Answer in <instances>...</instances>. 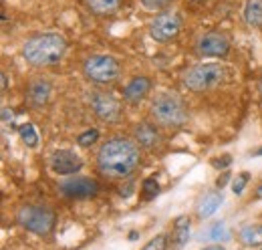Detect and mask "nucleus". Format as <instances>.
I'll list each match as a JSON object with an SVG mask.
<instances>
[{
  "label": "nucleus",
  "instance_id": "20e7f679",
  "mask_svg": "<svg viewBox=\"0 0 262 250\" xmlns=\"http://www.w3.org/2000/svg\"><path fill=\"white\" fill-rule=\"evenodd\" d=\"M228 81V71L220 62H198L184 73V85L188 91L204 93Z\"/></svg>",
  "mask_w": 262,
  "mask_h": 250
},
{
  "label": "nucleus",
  "instance_id": "423d86ee",
  "mask_svg": "<svg viewBox=\"0 0 262 250\" xmlns=\"http://www.w3.org/2000/svg\"><path fill=\"white\" fill-rule=\"evenodd\" d=\"M16 220H18V224H20L25 230L33 232L36 236H47V234H51L53 228H55L57 214H55L51 208H47V206L27 204V206H23V208L18 210Z\"/></svg>",
  "mask_w": 262,
  "mask_h": 250
},
{
  "label": "nucleus",
  "instance_id": "6ab92c4d",
  "mask_svg": "<svg viewBox=\"0 0 262 250\" xmlns=\"http://www.w3.org/2000/svg\"><path fill=\"white\" fill-rule=\"evenodd\" d=\"M123 0H85V6L95 16H111L121 8Z\"/></svg>",
  "mask_w": 262,
  "mask_h": 250
},
{
  "label": "nucleus",
  "instance_id": "dca6fc26",
  "mask_svg": "<svg viewBox=\"0 0 262 250\" xmlns=\"http://www.w3.org/2000/svg\"><path fill=\"white\" fill-rule=\"evenodd\" d=\"M222 202H224V194H222V190H220V192L214 190V192L204 194V198L198 202V216H200L202 220L214 216L216 210L222 206Z\"/></svg>",
  "mask_w": 262,
  "mask_h": 250
},
{
  "label": "nucleus",
  "instance_id": "a211bd4d",
  "mask_svg": "<svg viewBox=\"0 0 262 250\" xmlns=\"http://www.w3.org/2000/svg\"><path fill=\"white\" fill-rule=\"evenodd\" d=\"M242 18L248 27L262 31V0H246L242 8Z\"/></svg>",
  "mask_w": 262,
  "mask_h": 250
},
{
  "label": "nucleus",
  "instance_id": "4468645a",
  "mask_svg": "<svg viewBox=\"0 0 262 250\" xmlns=\"http://www.w3.org/2000/svg\"><path fill=\"white\" fill-rule=\"evenodd\" d=\"M51 93H53L51 83H49L47 79H42V77H36V79H33V81L29 83V89H27V101H29L33 107L38 109V107H42V105H47V103H49Z\"/></svg>",
  "mask_w": 262,
  "mask_h": 250
},
{
  "label": "nucleus",
  "instance_id": "f03ea898",
  "mask_svg": "<svg viewBox=\"0 0 262 250\" xmlns=\"http://www.w3.org/2000/svg\"><path fill=\"white\" fill-rule=\"evenodd\" d=\"M69 43L61 32H36L33 36H29L23 43V59L27 61V65L42 69V67H53L59 61H63V57L67 55Z\"/></svg>",
  "mask_w": 262,
  "mask_h": 250
},
{
  "label": "nucleus",
  "instance_id": "f8f14e48",
  "mask_svg": "<svg viewBox=\"0 0 262 250\" xmlns=\"http://www.w3.org/2000/svg\"><path fill=\"white\" fill-rule=\"evenodd\" d=\"M133 139L141 150L147 152H156L162 145V133L158 129V123H149V121L137 123L133 127Z\"/></svg>",
  "mask_w": 262,
  "mask_h": 250
},
{
  "label": "nucleus",
  "instance_id": "473e14b6",
  "mask_svg": "<svg viewBox=\"0 0 262 250\" xmlns=\"http://www.w3.org/2000/svg\"><path fill=\"white\" fill-rule=\"evenodd\" d=\"M258 89H260V97H262V75H260V81H258Z\"/></svg>",
  "mask_w": 262,
  "mask_h": 250
},
{
  "label": "nucleus",
  "instance_id": "6e6552de",
  "mask_svg": "<svg viewBox=\"0 0 262 250\" xmlns=\"http://www.w3.org/2000/svg\"><path fill=\"white\" fill-rule=\"evenodd\" d=\"M196 55L202 59H226L232 49V40L226 32L222 31H208L198 36Z\"/></svg>",
  "mask_w": 262,
  "mask_h": 250
},
{
  "label": "nucleus",
  "instance_id": "ddd939ff",
  "mask_svg": "<svg viewBox=\"0 0 262 250\" xmlns=\"http://www.w3.org/2000/svg\"><path fill=\"white\" fill-rule=\"evenodd\" d=\"M151 91V79L149 77H133L123 87V101L129 105H139Z\"/></svg>",
  "mask_w": 262,
  "mask_h": 250
},
{
  "label": "nucleus",
  "instance_id": "7ed1b4c3",
  "mask_svg": "<svg viewBox=\"0 0 262 250\" xmlns=\"http://www.w3.org/2000/svg\"><path fill=\"white\" fill-rule=\"evenodd\" d=\"M149 115L158 125L176 129V127L186 125L188 117H190V111H188V105L178 95L160 93L151 103Z\"/></svg>",
  "mask_w": 262,
  "mask_h": 250
},
{
  "label": "nucleus",
  "instance_id": "c85d7f7f",
  "mask_svg": "<svg viewBox=\"0 0 262 250\" xmlns=\"http://www.w3.org/2000/svg\"><path fill=\"white\" fill-rule=\"evenodd\" d=\"M8 89V77H6V73H2V91H6Z\"/></svg>",
  "mask_w": 262,
  "mask_h": 250
},
{
  "label": "nucleus",
  "instance_id": "9b49d317",
  "mask_svg": "<svg viewBox=\"0 0 262 250\" xmlns=\"http://www.w3.org/2000/svg\"><path fill=\"white\" fill-rule=\"evenodd\" d=\"M49 165L57 176H75L83 168V159L71 150H57L49 157Z\"/></svg>",
  "mask_w": 262,
  "mask_h": 250
},
{
  "label": "nucleus",
  "instance_id": "2eb2a0df",
  "mask_svg": "<svg viewBox=\"0 0 262 250\" xmlns=\"http://www.w3.org/2000/svg\"><path fill=\"white\" fill-rule=\"evenodd\" d=\"M190 230H192V220L188 216H178L171 226V236H169V250H182L186 242L190 240Z\"/></svg>",
  "mask_w": 262,
  "mask_h": 250
},
{
  "label": "nucleus",
  "instance_id": "bb28decb",
  "mask_svg": "<svg viewBox=\"0 0 262 250\" xmlns=\"http://www.w3.org/2000/svg\"><path fill=\"white\" fill-rule=\"evenodd\" d=\"M230 161H232V157L226 154V156L214 157V159H212V165H214L216 170H226V168L230 165Z\"/></svg>",
  "mask_w": 262,
  "mask_h": 250
},
{
  "label": "nucleus",
  "instance_id": "5701e85b",
  "mask_svg": "<svg viewBox=\"0 0 262 250\" xmlns=\"http://www.w3.org/2000/svg\"><path fill=\"white\" fill-rule=\"evenodd\" d=\"M173 0H139V4L149 10V12H162V10H167V6L171 4Z\"/></svg>",
  "mask_w": 262,
  "mask_h": 250
},
{
  "label": "nucleus",
  "instance_id": "a878e982",
  "mask_svg": "<svg viewBox=\"0 0 262 250\" xmlns=\"http://www.w3.org/2000/svg\"><path fill=\"white\" fill-rule=\"evenodd\" d=\"M210 238L212 240H226L228 238V232H226V226H224V222H216L214 226H212V230H210Z\"/></svg>",
  "mask_w": 262,
  "mask_h": 250
},
{
  "label": "nucleus",
  "instance_id": "9d476101",
  "mask_svg": "<svg viewBox=\"0 0 262 250\" xmlns=\"http://www.w3.org/2000/svg\"><path fill=\"white\" fill-rule=\"evenodd\" d=\"M59 192L71 198V200H85V198H93L97 196L99 184L93 178L87 176H75V178H67L59 184Z\"/></svg>",
  "mask_w": 262,
  "mask_h": 250
},
{
  "label": "nucleus",
  "instance_id": "7c9ffc66",
  "mask_svg": "<svg viewBox=\"0 0 262 250\" xmlns=\"http://www.w3.org/2000/svg\"><path fill=\"white\" fill-rule=\"evenodd\" d=\"M256 200H262V184L258 186V190H256Z\"/></svg>",
  "mask_w": 262,
  "mask_h": 250
},
{
  "label": "nucleus",
  "instance_id": "c756f323",
  "mask_svg": "<svg viewBox=\"0 0 262 250\" xmlns=\"http://www.w3.org/2000/svg\"><path fill=\"white\" fill-rule=\"evenodd\" d=\"M202 250H226L222 244H210V246H206V248H202Z\"/></svg>",
  "mask_w": 262,
  "mask_h": 250
},
{
  "label": "nucleus",
  "instance_id": "2f4dec72",
  "mask_svg": "<svg viewBox=\"0 0 262 250\" xmlns=\"http://www.w3.org/2000/svg\"><path fill=\"white\" fill-rule=\"evenodd\" d=\"M252 156H256V157H260V156H262V145L258 148V150H254V152H252Z\"/></svg>",
  "mask_w": 262,
  "mask_h": 250
},
{
  "label": "nucleus",
  "instance_id": "412c9836",
  "mask_svg": "<svg viewBox=\"0 0 262 250\" xmlns=\"http://www.w3.org/2000/svg\"><path fill=\"white\" fill-rule=\"evenodd\" d=\"M99 139V129L95 127H91V129H85L79 137H77V143L81 145V148H91V145H95Z\"/></svg>",
  "mask_w": 262,
  "mask_h": 250
},
{
  "label": "nucleus",
  "instance_id": "aec40b11",
  "mask_svg": "<svg viewBox=\"0 0 262 250\" xmlns=\"http://www.w3.org/2000/svg\"><path fill=\"white\" fill-rule=\"evenodd\" d=\"M18 135H20V139H23V143L27 145V148H36L38 145V133H36V129H34L33 123H25L18 127Z\"/></svg>",
  "mask_w": 262,
  "mask_h": 250
},
{
  "label": "nucleus",
  "instance_id": "393cba45",
  "mask_svg": "<svg viewBox=\"0 0 262 250\" xmlns=\"http://www.w3.org/2000/svg\"><path fill=\"white\" fill-rule=\"evenodd\" d=\"M248 180H250V174H248V172H240V174L232 180V192H234L236 196H240V194L244 192L246 184H248Z\"/></svg>",
  "mask_w": 262,
  "mask_h": 250
},
{
  "label": "nucleus",
  "instance_id": "4be33fe9",
  "mask_svg": "<svg viewBox=\"0 0 262 250\" xmlns=\"http://www.w3.org/2000/svg\"><path fill=\"white\" fill-rule=\"evenodd\" d=\"M141 194H143V200H154L158 194H160V184L156 178H147L143 180L141 184Z\"/></svg>",
  "mask_w": 262,
  "mask_h": 250
},
{
  "label": "nucleus",
  "instance_id": "b1692460",
  "mask_svg": "<svg viewBox=\"0 0 262 250\" xmlns=\"http://www.w3.org/2000/svg\"><path fill=\"white\" fill-rule=\"evenodd\" d=\"M167 240H169V238H167L165 234H158V236H154L141 250H169V242H167Z\"/></svg>",
  "mask_w": 262,
  "mask_h": 250
},
{
  "label": "nucleus",
  "instance_id": "39448f33",
  "mask_svg": "<svg viewBox=\"0 0 262 250\" xmlns=\"http://www.w3.org/2000/svg\"><path fill=\"white\" fill-rule=\"evenodd\" d=\"M83 75L93 85H111L121 75V65L111 55H91L83 61Z\"/></svg>",
  "mask_w": 262,
  "mask_h": 250
},
{
  "label": "nucleus",
  "instance_id": "f257e3e1",
  "mask_svg": "<svg viewBox=\"0 0 262 250\" xmlns=\"http://www.w3.org/2000/svg\"><path fill=\"white\" fill-rule=\"evenodd\" d=\"M141 148L129 137H109L97 152V170L109 180H125L139 168Z\"/></svg>",
  "mask_w": 262,
  "mask_h": 250
},
{
  "label": "nucleus",
  "instance_id": "f3484780",
  "mask_svg": "<svg viewBox=\"0 0 262 250\" xmlns=\"http://www.w3.org/2000/svg\"><path fill=\"white\" fill-rule=\"evenodd\" d=\"M238 240L246 248H262V224H246L238 232Z\"/></svg>",
  "mask_w": 262,
  "mask_h": 250
},
{
  "label": "nucleus",
  "instance_id": "0eeeda50",
  "mask_svg": "<svg viewBox=\"0 0 262 250\" xmlns=\"http://www.w3.org/2000/svg\"><path fill=\"white\" fill-rule=\"evenodd\" d=\"M147 32L149 36L160 43V45H167L171 40H176L182 32V16L176 10H162L156 12V16L149 20L147 25Z\"/></svg>",
  "mask_w": 262,
  "mask_h": 250
},
{
  "label": "nucleus",
  "instance_id": "1a4fd4ad",
  "mask_svg": "<svg viewBox=\"0 0 262 250\" xmlns=\"http://www.w3.org/2000/svg\"><path fill=\"white\" fill-rule=\"evenodd\" d=\"M89 105L105 123H117L121 119V101L107 91H93L89 95Z\"/></svg>",
  "mask_w": 262,
  "mask_h": 250
},
{
  "label": "nucleus",
  "instance_id": "cd10ccee",
  "mask_svg": "<svg viewBox=\"0 0 262 250\" xmlns=\"http://www.w3.org/2000/svg\"><path fill=\"white\" fill-rule=\"evenodd\" d=\"M228 180H230V174L228 172H224V174H222V176H220V178H218V182H216V186L220 187V190H222V187L226 186V184H228Z\"/></svg>",
  "mask_w": 262,
  "mask_h": 250
}]
</instances>
